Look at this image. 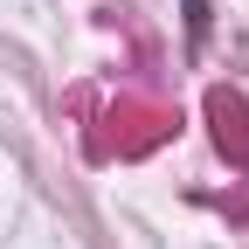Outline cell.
<instances>
[{"instance_id": "1", "label": "cell", "mask_w": 249, "mask_h": 249, "mask_svg": "<svg viewBox=\"0 0 249 249\" xmlns=\"http://www.w3.org/2000/svg\"><path fill=\"white\" fill-rule=\"evenodd\" d=\"M208 111H214V139H222V152L249 160V111H242V97L214 90V97H208Z\"/></svg>"}]
</instances>
